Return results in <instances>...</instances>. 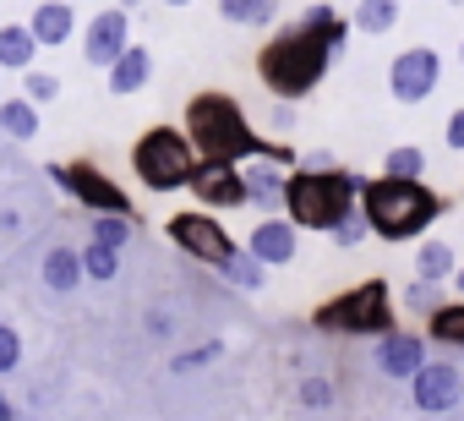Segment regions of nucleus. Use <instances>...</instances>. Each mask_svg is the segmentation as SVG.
<instances>
[{
	"instance_id": "33",
	"label": "nucleus",
	"mask_w": 464,
	"mask_h": 421,
	"mask_svg": "<svg viewBox=\"0 0 464 421\" xmlns=\"http://www.w3.org/2000/svg\"><path fill=\"white\" fill-rule=\"evenodd\" d=\"M366 230H372V225H366V214H361V220H355V214H350V220H344V225H339V230H334V241H339V247H355V241H361V236H366Z\"/></svg>"
},
{
	"instance_id": "8",
	"label": "nucleus",
	"mask_w": 464,
	"mask_h": 421,
	"mask_svg": "<svg viewBox=\"0 0 464 421\" xmlns=\"http://www.w3.org/2000/svg\"><path fill=\"white\" fill-rule=\"evenodd\" d=\"M50 181L66 191V197H77L82 208H93V214H126L131 220V197L99 170V164H88V159H72V164H50Z\"/></svg>"
},
{
	"instance_id": "30",
	"label": "nucleus",
	"mask_w": 464,
	"mask_h": 421,
	"mask_svg": "<svg viewBox=\"0 0 464 421\" xmlns=\"http://www.w3.org/2000/svg\"><path fill=\"white\" fill-rule=\"evenodd\" d=\"M17 367H23V339H17L12 323H0V377L17 372Z\"/></svg>"
},
{
	"instance_id": "23",
	"label": "nucleus",
	"mask_w": 464,
	"mask_h": 421,
	"mask_svg": "<svg viewBox=\"0 0 464 421\" xmlns=\"http://www.w3.org/2000/svg\"><path fill=\"white\" fill-rule=\"evenodd\" d=\"M426 334H431L437 345H464V296H459V301H442V307L431 312Z\"/></svg>"
},
{
	"instance_id": "31",
	"label": "nucleus",
	"mask_w": 464,
	"mask_h": 421,
	"mask_svg": "<svg viewBox=\"0 0 464 421\" xmlns=\"http://www.w3.org/2000/svg\"><path fill=\"white\" fill-rule=\"evenodd\" d=\"M224 274H229V279H236V285H246V290H257V285H263V263H257L252 252H241V258H236V263H229Z\"/></svg>"
},
{
	"instance_id": "39",
	"label": "nucleus",
	"mask_w": 464,
	"mask_h": 421,
	"mask_svg": "<svg viewBox=\"0 0 464 421\" xmlns=\"http://www.w3.org/2000/svg\"><path fill=\"white\" fill-rule=\"evenodd\" d=\"M121 6H137V0H121Z\"/></svg>"
},
{
	"instance_id": "12",
	"label": "nucleus",
	"mask_w": 464,
	"mask_h": 421,
	"mask_svg": "<svg viewBox=\"0 0 464 421\" xmlns=\"http://www.w3.org/2000/svg\"><path fill=\"white\" fill-rule=\"evenodd\" d=\"M459 394H464V377H459V367H448V361H426L415 377H410V399H415V410H453L459 405Z\"/></svg>"
},
{
	"instance_id": "24",
	"label": "nucleus",
	"mask_w": 464,
	"mask_h": 421,
	"mask_svg": "<svg viewBox=\"0 0 464 421\" xmlns=\"http://www.w3.org/2000/svg\"><path fill=\"white\" fill-rule=\"evenodd\" d=\"M393 23H399V0H355V28H361V34L377 39V34H388Z\"/></svg>"
},
{
	"instance_id": "15",
	"label": "nucleus",
	"mask_w": 464,
	"mask_h": 421,
	"mask_svg": "<svg viewBox=\"0 0 464 421\" xmlns=\"http://www.w3.org/2000/svg\"><path fill=\"white\" fill-rule=\"evenodd\" d=\"M377 367L388 372V377H415L420 367H426V339L420 334H382V345H377Z\"/></svg>"
},
{
	"instance_id": "37",
	"label": "nucleus",
	"mask_w": 464,
	"mask_h": 421,
	"mask_svg": "<svg viewBox=\"0 0 464 421\" xmlns=\"http://www.w3.org/2000/svg\"><path fill=\"white\" fill-rule=\"evenodd\" d=\"M453 279H459V296H464V269H459V274H453Z\"/></svg>"
},
{
	"instance_id": "17",
	"label": "nucleus",
	"mask_w": 464,
	"mask_h": 421,
	"mask_svg": "<svg viewBox=\"0 0 464 421\" xmlns=\"http://www.w3.org/2000/svg\"><path fill=\"white\" fill-rule=\"evenodd\" d=\"M44 44L34 39L28 23H0V72H34V55Z\"/></svg>"
},
{
	"instance_id": "13",
	"label": "nucleus",
	"mask_w": 464,
	"mask_h": 421,
	"mask_svg": "<svg viewBox=\"0 0 464 421\" xmlns=\"http://www.w3.org/2000/svg\"><path fill=\"white\" fill-rule=\"evenodd\" d=\"M295 236H301V225L285 214H268L263 225H252V241H246V252L263 263V269H285V263H295Z\"/></svg>"
},
{
	"instance_id": "36",
	"label": "nucleus",
	"mask_w": 464,
	"mask_h": 421,
	"mask_svg": "<svg viewBox=\"0 0 464 421\" xmlns=\"http://www.w3.org/2000/svg\"><path fill=\"white\" fill-rule=\"evenodd\" d=\"M0 421H12V399L6 394H0Z\"/></svg>"
},
{
	"instance_id": "3",
	"label": "nucleus",
	"mask_w": 464,
	"mask_h": 421,
	"mask_svg": "<svg viewBox=\"0 0 464 421\" xmlns=\"http://www.w3.org/2000/svg\"><path fill=\"white\" fill-rule=\"evenodd\" d=\"M442 197L426 186V181H399V175H382V181H366L361 186V214L372 225V236L382 241H415L437 225L442 214Z\"/></svg>"
},
{
	"instance_id": "1",
	"label": "nucleus",
	"mask_w": 464,
	"mask_h": 421,
	"mask_svg": "<svg viewBox=\"0 0 464 421\" xmlns=\"http://www.w3.org/2000/svg\"><path fill=\"white\" fill-rule=\"evenodd\" d=\"M350 44V23L328 6V0H317V6H306L301 23L279 28L263 50H257V77L268 93H285V99H301L323 83V72L344 55Z\"/></svg>"
},
{
	"instance_id": "19",
	"label": "nucleus",
	"mask_w": 464,
	"mask_h": 421,
	"mask_svg": "<svg viewBox=\"0 0 464 421\" xmlns=\"http://www.w3.org/2000/svg\"><path fill=\"white\" fill-rule=\"evenodd\" d=\"M82 279H88V269H82V252H77V247H50V252H44V285H50L55 296H72Z\"/></svg>"
},
{
	"instance_id": "5",
	"label": "nucleus",
	"mask_w": 464,
	"mask_h": 421,
	"mask_svg": "<svg viewBox=\"0 0 464 421\" xmlns=\"http://www.w3.org/2000/svg\"><path fill=\"white\" fill-rule=\"evenodd\" d=\"M197 164H202V159H197L186 126H180V132H175V126H148V132L137 137V148H131V170H137V181H142L148 191H180V186H191Z\"/></svg>"
},
{
	"instance_id": "40",
	"label": "nucleus",
	"mask_w": 464,
	"mask_h": 421,
	"mask_svg": "<svg viewBox=\"0 0 464 421\" xmlns=\"http://www.w3.org/2000/svg\"><path fill=\"white\" fill-rule=\"evenodd\" d=\"M448 6H464V0H448Z\"/></svg>"
},
{
	"instance_id": "41",
	"label": "nucleus",
	"mask_w": 464,
	"mask_h": 421,
	"mask_svg": "<svg viewBox=\"0 0 464 421\" xmlns=\"http://www.w3.org/2000/svg\"><path fill=\"white\" fill-rule=\"evenodd\" d=\"M459 61H464V44H459Z\"/></svg>"
},
{
	"instance_id": "10",
	"label": "nucleus",
	"mask_w": 464,
	"mask_h": 421,
	"mask_svg": "<svg viewBox=\"0 0 464 421\" xmlns=\"http://www.w3.org/2000/svg\"><path fill=\"white\" fill-rule=\"evenodd\" d=\"M191 191L202 208L224 214V208H246V170L229 164V159H202L197 175H191Z\"/></svg>"
},
{
	"instance_id": "25",
	"label": "nucleus",
	"mask_w": 464,
	"mask_h": 421,
	"mask_svg": "<svg viewBox=\"0 0 464 421\" xmlns=\"http://www.w3.org/2000/svg\"><path fill=\"white\" fill-rule=\"evenodd\" d=\"M382 175H399V181H420V175H426V153H420L415 142H399V148H388V159H382Z\"/></svg>"
},
{
	"instance_id": "9",
	"label": "nucleus",
	"mask_w": 464,
	"mask_h": 421,
	"mask_svg": "<svg viewBox=\"0 0 464 421\" xmlns=\"http://www.w3.org/2000/svg\"><path fill=\"white\" fill-rule=\"evenodd\" d=\"M437 77H442V61H437V50H426V44L399 50L393 66H388V88H393L399 104H420V99H431V93H437Z\"/></svg>"
},
{
	"instance_id": "4",
	"label": "nucleus",
	"mask_w": 464,
	"mask_h": 421,
	"mask_svg": "<svg viewBox=\"0 0 464 421\" xmlns=\"http://www.w3.org/2000/svg\"><path fill=\"white\" fill-rule=\"evenodd\" d=\"M361 175L350 170H290V186H285V214L301 225V230H323L334 236L361 202Z\"/></svg>"
},
{
	"instance_id": "7",
	"label": "nucleus",
	"mask_w": 464,
	"mask_h": 421,
	"mask_svg": "<svg viewBox=\"0 0 464 421\" xmlns=\"http://www.w3.org/2000/svg\"><path fill=\"white\" fill-rule=\"evenodd\" d=\"M169 241H175L180 252H191L197 263H208V269H229V263L241 258L236 236L213 220V208H186V214H175V220H169Z\"/></svg>"
},
{
	"instance_id": "11",
	"label": "nucleus",
	"mask_w": 464,
	"mask_h": 421,
	"mask_svg": "<svg viewBox=\"0 0 464 421\" xmlns=\"http://www.w3.org/2000/svg\"><path fill=\"white\" fill-rule=\"evenodd\" d=\"M131 50V23H126V6H104L93 23H88V34H82V55H88V66H115L121 55Z\"/></svg>"
},
{
	"instance_id": "16",
	"label": "nucleus",
	"mask_w": 464,
	"mask_h": 421,
	"mask_svg": "<svg viewBox=\"0 0 464 421\" xmlns=\"http://www.w3.org/2000/svg\"><path fill=\"white\" fill-rule=\"evenodd\" d=\"M28 28H34V39H39L44 50H61V44L77 34V12L66 6V0H39L34 17H28Z\"/></svg>"
},
{
	"instance_id": "2",
	"label": "nucleus",
	"mask_w": 464,
	"mask_h": 421,
	"mask_svg": "<svg viewBox=\"0 0 464 421\" xmlns=\"http://www.w3.org/2000/svg\"><path fill=\"white\" fill-rule=\"evenodd\" d=\"M186 137H191L197 159H229V164H241V159H279L285 170L295 164L290 142L257 137L252 121L241 115V104L229 99V93H213V88L186 104Z\"/></svg>"
},
{
	"instance_id": "27",
	"label": "nucleus",
	"mask_w": 464,
	"mask_h": 421,
	"mask_svg": "<svg viewBox=\"0 0 464 421\" xmlns=\"http://www.w3.org/2000/svg\"><path fill=\"white\" fill-rule=\"evenodd\" d=\"M93 241H104V247H115V252H121V247L131 241L126 214H99V220H93Z\"/></svg>"
},
{
	"instance_id": "22",
	"label": "nucleus",
	"mask_w": 464,
	"mask_h": 421,
	"mask_svg": "<svg viewBox=\"0 0 464 421\" xmlns=\"http://www.w3.org/2000/svg\"><path fill=\"white\" fill-rule=\"evenodd\" d=\"M459 274V258H453V247L448 241H420V252H415V279H453Z\"/></svg>"
},
{
	"instance_id": "28",
	"label": "nucleus",
	"mask_w": 464,
	"mask_h": 421,
	"mask_svg": "<svg viewBox=\"0 0 464 421\" xmlns=\"http://www.w3.org/2000/svg\"><path fill=\"white\" fill-rule=\"evenodd\" d=\"M404 307H410V312H426V318H431V312L442 307V290H437V279H415V285L404 290Z\"/></svg>"
},
{
	"instance_id": "21",
	"label": "nucleus",
	"mask_w": 464,
	"mask_h": 421,
	"mask_svg": "<svg viewBox=\"0 0 464 421\" xmlns=\"http://www.w3.org/2000/svg\"><path fill=\"white\" fill-rule=\"evenodd\" d=\"M285 0H218V17L236 28H274Z\"/></svg>"
},
{
	"instance_id": "6",
	"label": "nucleus",
	"mask_w": 464,
	"mask_h": 421,
	"mask_svg": "<svg viewBox=\"0 0 464 421\" xmlns=\"http://www.w3.org/2000/svg\"><path fill=\"white\" fill-rule=\"evenodd\" d=\"M312 323H317L323 334H377V339H382V334H393V296H388L382 279H366V285H355V290L323 301V307L312 312Z\"/></svg>"
},
{
	"instance_id": "26",
	"label": "nucleus",
	"mask_w": 464,
	"mask_h": 421,
	"mask_svg": "<svg viewBox=\"0 0 464 421\" xmlns=\"http://www.w3.org/2000/svg\"><path fill=\"white\" fill-rule=\"evenodd\" d=\"M82 269H88V279H115L121 274V252L104 247V241H88L82 247Z\"/></svg>"
},
{
	"instance_id": "20",
	"label": "nucleus",
	"mask_w": 464,
	"mask_h": 421,
	"mask_svg": "<svg viewBox=\"0 0 464 421\" xmlns=\"http://www.w3.org/2000/svg\"><path fill=\"white\" fill-rule=\"evenodd\" d=\"M0 137L12 142H34L39 137V104L23 93V99H0Z\"/></svg>"
},
{
	"instance_id": "34",
	"label": "nucleus",
	"mask_w": 464,
	"mask_h": 421,
	"mask_svg": "<svg viewBox=\"0 0 464 421\" xmlns=\"http://www.w3.org/2000/svg\"><path fill=\"white\" fill-rule=\"evenodd\" d=\"M442 132H448V148H459V153H464V110H453Z\"/></svg>"
},
{
	"instance_id": "38",
	"label": "nucleus",
	"mask_w": 464,
	"mask_h": 421,
	"mask_svg": "<svg viewBox=\"0 0 464 421\" xmlns=\"http://www.w3.org/2000/svg\"><path fill=\"white\" fill-rule=\"evenodd\" d=\"M169 6H191V0H169Z\"/></svg>"
},
{
	"instance_id": "29",
	"label": "nucleus",
	"mask_w": 464,
	"mask_h": 421,
	"mask_svg": "<svg viewBox=\"0 0 464 421\" xmlns=\"http://www.w3.org/2000/svg\"><path fill=\"white\" fill-rule=\"evenodd\" d=\"M23 93H28L34 104H50V99H61V77H50V72H23Z\"/></svg>"
},
{
	"instance_id": "18",
	"label": "nucleus",
	"mask_w": 464,
	"mask_h": 421,
	"mask_svg": "<svg viewBox=\"0 0 464 421\" xmlns=\"http://www.w3.org/2000/svg\"><path fill=\"white\" fill-rule=\"evenodd\" d=\"M153 83V50H142V44H131L115 66H110V93H142Z\"/></svg>"
},
{
	"instance_id": "32",
	"label": "nucleus",
	"mask_w": 464,
	"mask_h": 421,
	"mask_svg": "<svg viewBox=\"0 0 464 421\" xmlns=\"http://www.w3.org/2000/svg\"><path fill=\"white\" fill-rule=\"evenodd\" d=\"M301 399H306L312 410H323V405H334V388H328L323 377H306V383H301Z\"/></svg>"
},
{
	"instance_id": "14",
	"label": "nucleus",
	"mask_w": 464,
	"mask_h": 421,
	"mask_svg": "<svg viewBox=\"0 0 464 421\" xmlns=\"http://www.w3.org/2000/svg\"><path fill=\"white\" fill-rule=\"evenodd\" d=\"M241 170H246V202L263 208V214H279V208H285V186H290L285 164L279 159H252Z\"/></svg>"
},
{
	"instance_id": "35",
	"label": "nucleus",
	"mask_w": 464,
	"mask_h": 421,
	"mask_svg": "<svg viewBox=\"0 0 464 421\" xmlns=\"http://www.w3.org/2000/svg\"><path fill=\"white\" fill-rule=\"evenodd\" d=\"M274 126H279V132H290V126H295V110H290V104H279V110H274Z\"/></svg>"
}]
</instances>
